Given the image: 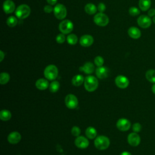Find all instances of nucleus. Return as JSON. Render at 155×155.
Returning <instances> with one entry per match:
<instances>
[{
	"mask_svg": "<svg viewBox=\"0 0 155 155\" xmlns=\"http://www.w3.org/2000/svg\"><path fill=\"white\" fill-rule=\"evenodd\" d=\"M94 39L92 36L90 35H84L82 36L79 39L80 44L85 47L91 45L93 43Z\"/></svg>",
	"mask_w": 155,
	"mask_h": 155,
	"instance_id": "obj_14",
	"label": "nucleus"
},
{
	"mask_svg": "<svg viewBox=\"0 0 155 155\" xmlns=\"http://www.w3.org/2000/svg\"><path fill=\"white\" fill-rule=\"evenodd\" d=\"M137 24L139 27L143 28H148L152 23V20L150 16L148 15H140L137 19Z\"/></svg>",
	"mask_w": 155,
	"mask_h": 155,
	"instance_id": "obj_9",
	"label": "nucleus"
},
{
	"mask_svg": "<svg viewBox=\"0 0 155 155\" xmlns=\"http://www.w3.org/2000/svg\"><path fill=\"white\" fill-rule=\"evenodd\" d=\"M94 64L97 67H101L104 64V60L103 59V58L102 56H96L95 58H94Z\"/></svg>",
	"mask_w": 155,
	"mask_h": 155,
	"instance_id": "obj_32",
	"label": "nucleus"
},
{
	"mask_svg": "<svg viewBox=\"0 0 155 155\" xmlns=\"http://www.w3.org/2000/svg\"><path fill=\"white\" fill-rule=\"evenodd\" d=\"M65 104L67 108L74 109L78 105V100L76 96L73 94H69L65 98Z\"/></svg>",
	"mask_w": 155,
	"mask_h": 155,
	"instance_id": "obj_8",
	"label": "nucleus"
},
{
	"mask_svg": "<svg viewBox=\"0 0 155 155\" xmlns=\"http://www.w3.org/2000/svg\"><path fill=\"white\" fill-rule=\"evenodd\" d=\"M146 79L151 83H155V70L150 69L146 71Z\"/></svg>",
	"mask_w": 155,
	"mask_h": 155,
	"instance_id": "obj_26",
	"label": "nucleus"
},
{
	"mask_svg": "<svg viewBox=\"0 0 155 155\" xmlns=\"http://www.w3.org/2000/svg\"><path fill=\"white\" fill-rule=\"evenodd\" d=\"M21 139V135L18 131H13L10 133L7 137L8 142L11 144H16Z\"/></svg>",
	"mask_w": 155,
	"mask_h": 155,
	"instance_id": "obj_15",
	"label": "nucleus"
},
{
	"mask_svg": "<svg viewBox=\"0 0 155 155\" xmlns=\"http://www.w3.org/2000/svg\"><path fill=\"white\" fill-rule=\"evenodd\" d=\"M78 36L74 34H69L67 37V41L70 45H75L78 42Z\"/></svg>",
	"mask_w": 155,
	"mask_h": 155,
	"instance_id": "obj_28",
	"label": "nucleus"
},
{
	"mask_svg": "<svg viewBox=\"0 0 155 155\" xmlns=\"http://www.w3.org/2000/svg\"><path fill=\"white\" fill-rule=\"evenodd\" d=\"M120 155H131V154L128 151H123Z\"/></svg>",
	"mask_w": 155,
	"mask_h": 155,
	"instance_id": "obj_41",
	"label": "nucleus"
},
{
	"mask_svg": "<svg viewBox=\"0 0 155 155\" xmlns=\"http://www.w3.org/2000/svg\"><path fill=\"white\" fill-rule=\"evenodd\" d=\"M153 22L155 24V16L153 18Z\"/></svg>",
	"mask_w": 155,
	"mask_h": 155,
	"instance_id": "obj_43",
	"label": "nucleus"
},
{
	"mask_svg": "<svg viewBox=\"0 0 155 155\" xmlns=\"http://www.w3.org/2000/svg\"><path fill=\"white\" fill-rule=\"evenodd\" d=\"M128 34L129 36L133 39H139L141 36L140 30L136 27H131L128 30Z\"/></svg>",
	"mask_w": 155,
	"mask_h": 155,
	"instance_id": "obj_18",
	"label": "nucleus"
},
{
	"mask_svg": "<svg viewBox=\"0 0 155 155\" xmlns=\"http://www.w3.org/2000/svg\"><path fill=\"white\" fill-rule=\"evenodd\" d=\"M84 80H85V79L84 78L82 75L76 74L72 78L71 82H72L73 85L78 87V86H80L81 85H82V84L83 82H84Z\"/></svg>",
	"mask_w": 155,
	"mask_h": 155,
	"instance_id": "obj_23",
	"label": "nucleus"
},
{
	"mask_svg": "<svg viewBox=\"0 0 155 155\" xmlns=\"http://www.w3.org/2000/svg\"><path fill=\"white\" fill-rule=\"evenodd\" d=\"M44 74L47 79L54 80L58 75V69L54 65L51 64L47 66L44 71Z\"/></svg>",
	"mask_w": 155,
	"mask_h": 155,
	"instance_id": "obj_3",
	"label": "nucleus"
},
{
	"mask_svg": "<svg viewBox=\"0 0 155 155\" xmlns=\"http://www.w3.org/2000/svg\"><path fill=\"white\" fill-rule=\"evenodd\" d=\"M4 56H5L4 53L2 50H1V51H0V61H1V62L2 61V60H3L4 58Z\"/></svg>",
	"mask_w": 155,
	"mask_h": 155,
	"instance_id": "obj_40",
	"label": "nucleus"
},
{
	"mask_svg": "<svg viewBox=\"0 0 155 155\" xmlns=\"http://www.w3.org/2000/svg\"><path fill=\"white\" fill-rule=\"evenodd\" d=\"M12 117L11 112L7 110L4 109L0 111V119L3 121H7Z\"/></svg>",
	"mask_w": 155,
	"mask_h": 155,
	"instance_id": "obj_25",
	"label": "nucleus"
},
{
	"mask_svg": "<svg viewBox=\"0 0 155 155\" xmlns=\"http://www.w3.org/2000/svg\"><path fill=\"white\" fill-rule=\"evenodd\" d=\"M47 2L50 5H54L57 2V0H47Z\"/></svg>",
	"mask_w": 155,
	"mask_h": 155,
	"instance_id": "obj_39",
	"label": "nucleus"
},
{
	"mask_svg": "<svg viewBox=\"0 0 155 155\" xmlns=\"http://www.w3.org/2000/svg\"><path fill=\"white\" fill-rule=\"evenodd\" d=\"M56 41L58 44H62L65 42V36L64 34L63 33H60L57 35L56 38Z\"/></svg>",
	"mask_w": 155,
	"mask_h": 155,
	"instance_id": "obj_34",
	"label": "nucleus"
},
{
	"mask_svg": "<svg viewBox=\"0 0 155 155\" xmlns=\"http://www.w3.org/2000/svg\"><path fill=\"white\" fill-rule=\"evenodd\" d=\"M94 70V66L93 63L90 62H86L83 66L79 67V70L84 72L85 74H91Z\"/></svg>",
	"mask_w": 155,
	"mask_h": 155,
	"instance_id": "obj_20",
	"label": "nucleus"
},
{
	"mask_svg": "<svg viewBox=\"0 0 155 155\" xmlns=\"http://www.w3.org/2000/svg\"><path fill=\"white\" fill-rule=\"evenodd\" d=\"M74 143L78 148L81 149H85L87 148L89 145L88 140L86 137L82 136H79L76 138L74 140Z\"/></svg>",
	"mask_w": 155,
	"mask_h": 155,
	"instance_id": "obj_13",
	"label": "nucleus"
},
{
	"mask_svg": "<svg viewBox=\"0 0 155 155\" xmlns=\"http://www.w3.org/2000/svg\"><path fill=\"white\" fill-rule=\"evenodd\" d=\"M127 141L130 145L133 147H136L139 145L140 142V137L137 133H131L127 137Z\"/></svg>",
	"mask_w": 155,
	"mask_h": 155,
	"instance_id": "obj_12",
	"label": "nucleus"
},
{
	"mask_svg": "<svg viewBox=\"0 0 155 155\" xmlns=\"http://www.w3.org/2000/svg\"><path fill=\"white\" fill-rule=\"evenodd\" d=\"M142 129V125L139 122L134 123L132 126V130L135 133L139 132Z\"/></svg>",
	"mask_w": 155,
	"mask_h": 155,
	"instance_id": "obj_35",
	"label": "nucleus"
},
{
	"mask_svg": "<svg viewBox=\"0 0 155 155\" xmlns=\"http://www.w3.org/2000/svg\"><path fill=\"white\" fill-rule=\"evenodd\" d=\"M71 133L72 135H73L74 136L78 137L81 134V129L79 128V127H78L77 126H74L71 128Z\"/></svg>",
	"mask_w": 155,
	"mask_h": 155,
	"instance_id": "obj_33",
	"label": "nucleus"
},
{
	"mask_svg": "<svg viewBox=\"0 0 155 155\" xmlns=\"http://www.w3.org/2000/svg\"><path fill=\"white\" fill-rule=\"evenodd\" d=\"M10 75L6 72H2L0 74V84L4 85L7 84L10 80Z\"/></svg>",
	"mask_w": 155,
	"mask_h": 155,
	"instance_id": "obj_27",
	"label": "nucleus"
},
{
	"mask_svg": "<svg viewBox=\"0 0 155 155\" xmlns=\"http://www.w3.org/2000/svg\"><path fill=\"white\" fill-rule=\"evenodd\" d=\"M94 23L101 27L106 26L109 22L108 17L103 13H99L94 15L93 18Z\"/></svg>",
	"mask_w": 155,
	"mask_h": 155,
	"instance_id": "obj_7",
	"label": "nucleus"
},
{
	"mask_svg": "<svg viewBox=\"0 0 155 155\" xmlns=\"http://www.w3.org/2000/svg\"><path fill=\"white\" fill-rule=\"evenodd\" d=\"M4 12L7 13H12L15 10V4L12 0H5L3 3Z\"/></svg>",
	"mask_w": 155,
	"mask_h": 155,
	"instance_id": "obj_16",
	"label": "nucleus"
},
{
	"mask_svg": "<svg viewBox=\"0 0 155 155\" xmlns=\"http://www.w3.org/2000/svg\"><path fill=\"white\" fill-rule=\"evenodd\" d=\"M18 24V19L13 16H9L7 19V24L10 27H13Z\"/></svg>",
	"mask_w": 155,
	"mask_h": 155,
	"instance_id": "obj_30",
	"label": "nucleus"
},
{
	"mask_svg": "<svg viewBox=\"0 0 155 155\" xmlns=\"http://www.w3.org/2000/svg\"><path fill=\"white\" fill-rule=\"evenodd\" d=\"M85 11L88 15H94L97 12V7L94 4L88 3L85 6Z\"/></svg>",
	"mask_w": 155,
	"mask_h": 155,
	"instance_id": "obj_24",
	"label": "nucleus"
},
{
	"mask_svg": "<svg viewBox=\"0 0 155 155\" xmlns=\"http://www.w3.org/2000/svg\"><path fill=\"white\" fill-rule=\"evenodd\" d=\"M85 134L87 137L90 139H93L96 137L97 131L93 127H88L85 130Z\"/></svg>",
	"mask_w": 155,
	"mask_h": 155,
	"instance_id": "obj_22",
	"label": "nucleus"
},
{
	"mask_svg": "<svg viewBox=\"0 0 155 155\" xmlns=\"http://www.w3.org/2000/svg\"><path fill=\"white\" fill-rule=\"evenodd\" d=\"M109 73V71L107 68L101 66V67H98L96 69V74L97 77L99 79H105L108 77Z\"/></svg>",
	"mask_w": 155,
	"mask_h": 155,
	"instance_id": "obj_17",
	"label": "nucleus"
},
{
	"mask_svg": "<svg viewBox=\"0 0 155 155\" xmlns=\"http://www.w3.org/2000/svg\"><path fill=\"white\" fill-rule=\"evenodd\" d=\"M148 16L151 17H154L155 16V8H150L148 11Z\"/></svg>",
	"mask_w": 155,
	"mask_h": 155,
	"instance_id": "obj_38",
	"label": "nucleus"
},
{
	"mask_svg": "<svg viewBox=\"0 0 155 155\" xmlns=\"http://www.w3.org/2000/svg\"><path fill=\"white\" fill-rule=\"evenodd\" d=\"M84 87L85 90L89 92L95 91L98 87V81L97 78L93 76H88L84 80Z\"/></svg>",
	"mask_w": 155,
	"mask_h": 155,
	"instance_id": "obj_1",
	"label": "nucleus"
},
{
	"mask_svg": "<svg viewBox=\"0 0 155 155\" xmlns=\"http://www.w3.org/2000/svg\"><path fill=\"white\" fill-rule=\"evenodd\" d=\"M30 8L27 4H21L19 5L15 10L16 16L21 19L27 18L30 14Z\"/></svg>",
	"mask_w": 155,
	"mask_h": 155,
	"instance_id": "obj_4",
	"label": "nucleus"
},
{
	"mask_svg": "<svg viewBox=\"0 0 155 155\" xmlns=\"http://www.w3.org/2000/svg\"><path fill=\"white\" fill-rule=\"evenodd\" d=\"M116 127L120 131H128L131 127V122L126 118H120L116 122Z\"/></svg>",
	"mask_w": 155,
	"mask_h": 155,
	"instance_id": "obj_11",
	"label": "nucleus"
},
{
	"mask_svg": "<svg viewBox=\"0 0 155 155\" xmlns=\"http://www.w3.org/2000/svg\"><path fill=\"white\" fill-rule=\"evenodd\" d=\"M128 12H129V14L131 16H136L139 15L140 10H139V9L138 8H137L136 7H130L129 8Z\"/></svg>",
	"mask_w": 155,
	"mask_h": 155,
	"instance_id": "obj_31",
	"label": "nucleus"
},
{
	"mask_svg": "<svg viewBox=\"0 0 155 155\" xmlns=\"http://www.w3.org/2000/svg\"><path fill=\"white\" fill-rule=\"evenodd\" d=\"M105 8H106L105 5L104 3H102V2L99 3L98 4V5H97V10L100 13H103L105 10Z\"/></svg>",
	"mask_w": 155,
	"mask_h": 155,
	"instance_id": "obj_37",
	"label": "nucleus"
},
{
	"mask_svg": "<svg viewBox=\"0 0 155 155\" xmlns=\"http://www.w3.org/2000/svg\"><path fill=\"white\" fill-rule=\"evenodd\" d=\"M53 10H54V8L51 6V5H50V4L49 5H46L44 7V11L45 13H51L52 11H53Z\"/></svg>",
	"mask_w": 155,
	"mask_h": 155,
	"instance_id": "obj_36",
	"label": "nucleus"
},
{
	"mask_svg": "<svg viewBox=\"0 0 155 155\" xmlns=\"http://www.w3.org/2000/svg\"><path fill=\"white\" fill-rule=\"evenodd\" d=\"M94 144L95 147L100 150H104L110 145L109 139L105 136H99L95 138Z\"/></svg>",
	"mask_w": 155,
	"mask_h": 155,
	"instance_id": "obj_2",
	"label": "nucleus"
},
{
	"mask_svg": "<svg viewBox=\"0 0 155 155\" xmlns=\"http://www.w3.org/2000/svg\"><path fill=\"white\" fill-rule=\"evenodd\" d=\"M59 29L63 34L70 33L73 30V24L68 19L63 20L59 25Z\"/></svg>",
	"mask_w": 155,
	"mask_h": 155,
	"instance_id": "obj_5",
	"label": "nucleus"
},
{
	"mask_svg": "<svg viewBox=\"0 0 155 155\" xmlns=\"http://www.w3.org/2000/svg\"><path fill=\"white\" fill-rule=\"evenodd\" d=\"M151 0H139V7L140 9L143 12H145L151 7Z\"/></svg>",
	"mask_w": 155,
	"mask_h": 155,
	"instance_id": "obj_21",
	"label": "nucleus"
},
{
	"mask_svg": "<svg viewBox=\"0 0 155 155\" xmlns=\"http://www.w3.org/2000/svg\"><path fill=\"white\" fill-rule=\"evenodd\" d=\"M151 90H152V92L155 94V83L152 85Z\"/></svg>",
	"mask_w": 155,
	"mask_h": 155,
	"instance_id": "obj_42",
	"label": "nucleus"
},
{
	"mask_svg": "<svg viewBox=\"0 0 155 155\" xmlns=\"http://www.w3.org/2000/svg\"><path fill=\"white\" fill-rule=\"evenodd\" d=\"M35 85L38 90H46L50 85L48 84V81L46 79L41 78L36 81Z\"/></svg>",
	"mask_w": 155,
	"mask_h": 155,
	"instance_id": "obj_19",
	"label": "nucleus"
},
{
	"mask_svg": "<svg viewBox=\"0 0 155 155\" xmlns=\"http://www.w3.org/2000/svg\"><path fill=\"white\" fill-rule=\"evenodd\" d=\"M55 17L58 19H63L67 16L66 7L62 4H58L55 5L53 10Z\"/></svg>",
	"mask_w": 155,
	"mask_h": 155,
	"instance_id": "obj_6",
	"label": "nucleus"
},
{
	"mask_svg": "<svg viewBox=\"0 0 155 155\" xmlns=\"http://www.w3.org/2000/svg\"><path fill=\"white\" fill-rule=\"evenodd\" d=\"M60 84L58 81H54L49 85V90L51 93H56L59 89Z\"/></svg>",
	"mask_w": 155,
	"mask_h": 155,
	"instance_id": "obj_29",
	"label": "nucleus"
},
{
	"mask_svg": "<svg viewBox=\"0 0 155 155\" xmlns=\"http://www.w3.org/2000/svg\"><path fill=\"white\" fill-rule=\"evenodd\" d=\"M114 82L116 86L122 89L126 88L130 83L128 79L124 75H118L116 76Z\"/></svg>",
	"mask_w": 155,
	"mask_h": 155,
	"instance_id": "obj_10",
	"label": "nucleus"
}]
</instances>
